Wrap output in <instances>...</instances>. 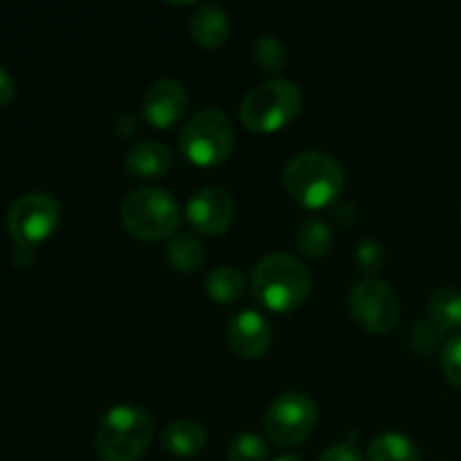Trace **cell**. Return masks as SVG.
<instances>
[{
	"label": "cell",
	"mask_w": 461,
	"mask_h": 461,
	"mask_svg": "<svg viewBox=\"0 0 461 461\" xmlns=\"http://www.w3.org/2000/svg\"><path fill=\"white\" fill-rule=\"evenodd\" d=\"M311 275L306 266L286 252L264 257L252 270V295L273 313H293L306 302Z\"/></svg>",
	"instance_id": "6da1fadb"
},
{
	"label": "cell",
	"mask_w": 461,
	"mask_h": 461,
	"mask_svg": "<svg viewBox=\"0 0 461 461\" xmlns=\"http://www.w3.org/2000/svg\"><path fill=\"white\" fill-rule=\"evenodd\" d=\"M284 187L295 203L320 210L338 201L345 187V171L336 158L322 151H306L286 165Z\"/></svg>",
	"instance_id": "7a4b0ae2"
},
{
	"label": "cell",
	"mask_w": 461,
	"mask_h": 461,
	"mask_svg": "<svg viewBox=\"0 0 461 461\" xmlns=\"http://www.w3.org/2000/svg\"><path fill=\"white\" fill-rule=\"evenodd\" d=\"M153 439V419L135 405H117L102 417L95 450L102 461H138Z\"/></svg>",
	"instance_id": "3957f363"
},
{
	"label": "cell",
	"mask_w": 461,
	"mask_h": 461,
	"mask_svg": "<svg viewBox=\"0 0 461 461\" xmlns=\"http://www.w3.org/2000/svg\"><path fill=\"white\" fill-rule=\"evenodd\" d=\"M122 225L140 241H162L180 228V207L167 189L142 187L122 203Z\"/></svg>",
	"instance_id": "277c9868"
},
{
	"label": "cell",
	"mask_w": 461,
	"mask_h": 461,
	"mask_svg": "<svg viewBox=\"0 0 461 461\" xmlns=\"http://www.w3.org/2000/svg\"><path fill=\"white\" fill-rule=\"evenodd\" d=\"M302 90L291 79H270L243 97L239 115L246 129L255 133H275L291 124L302 111Z\"/></svg>",
	"instance_id": "5b68a950"
},
{
	"label": "cell",
	"mask_w": 461,
	"mask_h": 461,
	"mask_svg": "<svg viewBox=\"0 0 461 461\" xmlns=\"http://www.w3.org/2000/svg\"><path fill=\"white\" fill-rule=\"evenodd\" d=\"M180 151L198 167H219L234 151V126L219 108L196 113L180 133Z\"/></svg>",
	"instance_id": "8992f818"
},
{
	"label": "cell",
	"mask_w": 461,
	"mask_h": 461,
	"mask_svg": "<svg viewBox=\"0 0 461 461\" xmlns=\"http://www.w3.org/2000/svg\"><path fill=\"white\" fill-rule=\"evenodd\" d=\"M318 423V405L302 392H286L270 403L264 428L270 441L282 448L300 446L311 437Z\"/></svg>",
	"instance_id": "52a82bcc"
},
{
	"label": "cell",
	"mask_w": 461,
	"mask_h": 461,
	"mask_svg": "<svg viewBox=\"0 0 461 461\" xmlns=\"http://www.w3.org/2000/svg\"><path fill=\"white\" fill-rule=\"evenodd\" d=\"M61 207L48 192H27L12 203L7 212V228L18 246L32 248L45 241L57 230Z\"/></svg>",
	"instance_id": "ba28073f"
},
{
	"label": "cell",
	"mask_w": 461,
	"mask_h": 461,
	"mask_svg": "<svg viewBox=\"0 0 461 461\" xmlns=\"http://www.w3.org/2000/svg\"><path fill=\"white\" fill-rule=\"evenodd\" d=\"M349 309L356 322L369 333L392 331L401 318L399 295L378 277H367L351 288Z\"/></svg>",
	"instance_id": "9c48e42d"
},
{
	"label": "cell",
	"mask_w": 461,
	"mask_h": 461,
	"mask_svg": "<svg viewBox=\"0 0 461 461\" xmlns=\"http://www.w3.org/2000/svg\"><path fill=\"white\" fill-rule=\"evenodd\" d=\"M234 219V198L223 187H203L189 198L187 221L198 234L219 237Z\"/></svg>",
	"instance_id": "30bf717a"
},
{
	"label": "cell",
	"mask_w": 461,
	"mask_h": 461,
	"mask_svg": "<svg viewBox=\"0 0 461 461\" xmlns=\"http://www.w3.org/2000/svg\"><path fill=\"white\" fill-rule=\"evenodd\" d=\"M189 108V95L180 81L160 79L144 93L142 115L153 129H171Z\"/></svg>",
	"instance_id": "8fae6325"
},
{
	"label": "cell",
	"mask_w": 461,
	"mask_h": 461,
	"mask_svg": "<svg viewBox=\"0 0 461 461\" xmlns=\"http://www.w3.org/2000/svg\"><path fill=\"white\" fill-rule=\"evenodd\" d=\"M273 329L257 311H241L228 324V345L241 360H257L270 349Z\"/></svg>",
	"instance_id": "7c38bea8"
},
{
	"label": "cell",
	"mask_w": 461,
	"mask_h": 461,
	"mask_svg": "<svg viewBox=\"0 0 461 461\" xmlns=\"http://www.w3.org/2000/svg\"><path fill=\"white\" fill-rule=\"evenodd\" d=\"M174 165V151L167 144L156 142V140H144V142L133 144L126 151L124 167L135 178H160Z\"/></svg>",
	"instance_id": "4fadbf2b"
},
{
	"label": "cell",
	"mask_w": 461,
	"mask_h": 461,
	"mask_svg": "<svg viewBox=\"0 0 461 461\" xmlns=\"http://www.w3.org/2000/svg\"><path fill=\"white\" fill-rule=\"evenodd\" d=\"M189 32L203 48H221L230 39V18L219 5H201L189 18Z\"/></svg>",
	"instance_id": "5bb4252c"
},
{
	"label": "cell",
	"mask_w": 461,
	"mask_h": 461,
	"mask_svg": "<svg viewBox=\"0 0 461 461\" xmlns=\"http://www.w3.org/2000/svg\"><path fill=\"white\" fill-rule=\"evenodd\" d=\"M162 448L174 457H196L207 444L205 428L192 419H178L169 423L160 435Z\"/></svg>",
	"instance_id": "9a60e30c"
},
{
	"label": "cell",
	"mask_w": 461,
	"mask_h": 461,
	"mask_svg": "<svg viewBox=\"0 0 461 461\" xmlns=\"http://www.w3.org/2000/svg\"><path fill=\"white\" fill-rule=\"evenodd\" d=\"M428 311L441 331H457L461 329V291L453 286L437 288L428 302Z\"/></svg>",
	"instance_id": "2e32d148"
},
{
	"label": "cell",
	"mask_w": 461,
	"mask_h": 461,
	"mask_svg": "<svg viewBox=\"0 0 461 461\" xmlns=\"http://www.w3.org/2000/svg\"><path fill=\"white\" fill-rule=\"evenodd\" d=\"M167 259L178 273H198L207 259L205 246L192 234H178L167 246Z\"/></svg>",
	"instance_id": "e0dca14e"
},
{
	"label": "cell",
	"mask_w": 461,
	"mask_h": 461,
	"mask_svg": "<svg viewBox=\"0 0 461 461\" xmlns=\"http://www.w3.org/2000/svg\"><path fill=\"white\" fill-rule=\"evenodd\" d=\"M369 461H421V453L401 432H383L369 444L367 448Z\"/></svg>",
	"instance_id": "ac0fdd59"
},
{
	"label": "cell",
	"mask_w": 461,
	"mask_h": 461,
	"mask_svg": "<svg viewBox=\"0 0 461 461\" xmlns=\"http://www.w3.org/2000/svg\"><path fill=\"white\" fill-rule=\"evenodd\" d=\"M205 288L207 295L214 302H219V304H232L246 291V279L232 266H219V268H214L207 275Z\"/></svg>",
	"instance_id": "d6986e66"
},
{
	"label": "cell",
	"mask_w": 461,
	"mask_h": 461,
	"mask_svg": "<svg viewBox=\"0 0 461 461\" xmlns=\"http://www.w3.org/2000/svg\"><path fill=\"white\" fill-rule=\"evenodd\" d=\"M331 228L327 225V221L315 219V216L306 219L297 232V248L302 255L311 257V259H320L327 255L331 250Z\"/></svg>",
	"instance_id": "ffe728a7"
},
{
	"label": "cell",
	"mask_w": 461,
	"mask_h": 461,
	"mask_svg": "<svg viewBox=\"0 0 461 461\" xmlns=\"http://www.w3.org/2000/svg\"><path fill=\"white\" fill-rule=\"evenodd\" d=\"M252 57H255L257 68H259L264 75H279V72L284 70V66L288 63L286 48H284L282 41L275 39L273 34H264L257 39Z\"/></svg>",
	"instance_id": "44dd1931"
},
{
	"label": "cell",
	"mask_w": 461,
	"mask_h": 461,
	"mask_svg": "<svg viewBox=\"0 0 461 461\" xmlns=\"http://www.w3.org/2000/svg\"><path fill=\"white\" fill-rule=\"evenodd\" d=\"M228 459L230 461H268L270 459L268 444H266L259 435L241 432V435H237L232 441H230Z\"/></svg>",
	"instance_id": "7402d4cb"
},
{
	"label": "cell",
	"mask_w": 461,
	"mask_h": 461,
	"mask_svg": "<svg viewBox=\"0 0 461 461\" xmlns=\"http://www.w3.org/2000/svg\"><path fill=\"white\" fill-rule=\"evenodd\" d=\"M441 367H444V374L450 381V385L457 387L461 392V333L450 338L444 345V349H441Z\"/></svg>",
	"instance_id": "603a6c76"
},
{
	"label": "cell",
	"mask_w": 461,
	"mask_h": 461,
	"mask_svg": "<svg viewBox=\"0 0 461 461\" xmlns=\"http://www.w3.org/2000/svg\"><path fill=\"white\" fill-rule=\"evenodd\" d=\"M441 333L444 331L435 322H417L414 331L410 333V342H412L414 349L430 354V351H435L437 342L441 340Z\"/></svg>",
	"instance_id": "cb8c5ba5"
},
{
	"label": "cell",
	"mask_w": 461,
	"mask_h": 461,
	"mask_svg": "<svg viewBox=\"0 0 461 461\" xmlns=\"http://www.w3.org/2000/svg\"><path fill=\"white\" fill-rule=\"evenodd\" d=\"M356 264L365 270V273H374V270L381 268L385 264V252L383 246L376 241H365L360 243L358 250H356Z\"/></svg>",
	"instance_id": "d4e9b609"
},
{
	"label": "cell",
	"mask_w": 461,
	"mask_h": 461,
	"mask_svg": "<svg viewBox=\"0 0 461 461\" xmlns=\"http://www.w3.org/2000/svg\"><path fill=\"white\" fill-rule=\"evenodd\" d=\"M320 461H365V459L351 441H345V444L331 446V448L320 457Z\"/></svg>",
	"instance_id": "484cf974"
},
{
	"label": "cell",
	"mask_w": 461,
	"mask_h": 461,
	"mask_svg": "<svg viewBox=\"0 0 461 461\" xmlns=\"http://www.w3.org/2000/svg\"><path fill=\"white\" fill-rule=\"evenodd\" d=\"M14 95H16V81H14V77L0 66V106L12 102Z\"/></svg>",
	"instance_id": "4316f807"
},
{
	"label": "cell",
	"mask_w": 461,
	"mask_h": 461,
	"mask_svg": "<svg viewBox=\"0 0 461 461\" xmlns=\"http://www.w3.org/2000/svg\"><path fill=\"white\" fill-rule=\"evenodd\" d=\"M273 461H302V459L297 457L295 453H284V455H279V457L273 459Z\"/></svg>",
	"instance_id": "83f0119b"
}]
</instances>
